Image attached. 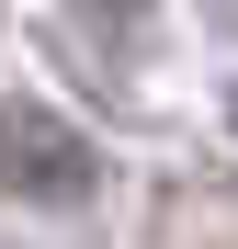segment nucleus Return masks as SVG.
<instances>
[{
  "instance_id": "f257e3e1",
  "label": "nucleus",
  "mask_w": 238,
  "mask_h": 249,
  "mask_svg": "<svg viewBox=\"0 0 238 249\" xmlns=\"http://www.w3.org/2000/svg\"><path fill=\"white\" fill-rule=\"evenodd\" d=\"M91 181H102V159H91V136L68 113L0 102V193H23V204H91Z\"/></svg>"
},
{
  "instance_id": "f03ea898",
  "label": "nucleus",
  "mask_w": 238,
  "mask_h": 249,
  "mask_svg": "<svg viewBox=\"0 0 238 249\" xmlns=\"http://www.w3.org/2000/svg\"><path fill=\"white\" fill-rule=\"evenodd\" d=\"M79 12H91V23H147L159 0H79Z\"/></svg>"
}]
</instances>
